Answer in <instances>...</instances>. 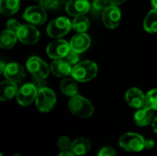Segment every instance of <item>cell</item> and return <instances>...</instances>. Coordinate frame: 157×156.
<instances>
[{"mask_svg": "<svg viewBox=\"0 0 157 156\" xmlns=\"http://www.w3.org/2000/svg\"><path fill=\"white\" fill-rule=\"evenodd\" d=\"M98 72V64L92 61H83L73 66L71 75L77 82L85 83L94 79Z\"/></svg>", "mask_w": 157, "mask_h": 156, "instance_id": "6da1fadb", "label": "cell"}, {"mask_svg": "<svg viewBox=\"0 0 157 156\" xmlns=\"http://www.w3.org/2000/svg\"><path fill=\"white\" fill-rule=\"evenodd\" d=\"M68 108L72 114L82 119L89 118L94 113L93 104L88 99L79 95L71 97Z\"/></svg>", "mask_w": 157, "mask_h": 156, "instance_id": "7a4b0ae2", "label": "cell"}, {"mask_svg": "<svg viewBox=\"0 0 157 156\" xmlns=\"http://www.w3.org/2000/svg\"><path fill=\"white\" fill-rule=\"evenodd\" d=\"M144 139L142 135L135 132H127L121 136L119 140L120 146L131 153H138L144 149Z\"/></svg>", "mask_w": 157, "mask_h": 156, "instance_id": "3957f363", "label": "cell"}, {"mask_svg": "<svg viewBox=\"0 0 157 156\" xmlns=\"http://www.w3.org/2000/svg\"><path fill=\"white\" fill-rule=\"evenodd\" d=\"M35 103L40 112H50L56 104V95L51 88L41 87L38 90Z\"/></svg>", "mask_w": 157, "mask_h": 156, "instance_id": "277c9868", "label": "cell"}, {"mask_svg": "<svg viewBox=\"0 0 157 156\" xmlns=\"http://www.w3.org/2000/svg\"><path fill=\"white\" fill-rule=\"evenodd\" d=\"M72 21L65 17H59L52 20L47 26V34L54 39H59L66 35L71 29Z\"/></svg>", "mask_w": 157, "mask_h": 156, "instance_id": "5b68a950", "label": "cell"}, {"mask_svg": "<svg viewBox=\"0 0 157 156\" xmlns=\"http://www.w3.org/2000/svg\"><path fill=\"white\" fill-rule=\"evenodd\" d=\"M28 71L32 74V76L37 80H43L48 77L51 70L50 66L37 56L30 57L26 63Z\"/></svg>", "mask_w": 157, "mask_h": 156, "instance_id": "8992f818", "label": "cell"}, {"mask_svg": "<svg viewBox=\"0 0 157 156\" xmlns=\"http://www.w3.org/2000/svg\"><path fill=\"white\" fill-rule=\"evenodd\" d=\"M17 39L20 42L26 45H33L40 40V31L32 24H24L17 31Z\"/></svg>", "mask_w": 157, "mask_h": 156, "instance_id": "52a82bcc", "label": "cell"}, {"mask_svg": "<svg viewBox=\"0 0 157 156\" xmlns=\"http://www.w3.org/2000/svg\"><path fill=\"white\" fill-rule=\"evenodd\" d=\"M23 18L34 26L42 25L47 20V12L40 6H31L25 10Z\"/></svg>", "mask_w": 157, "mask_h": 156, "instance_id": "ba28073f", "label": "cell"}, {"mask_svg": "<svg viewBox=\"0 0 157 156\" xmlns=\"http://www.w3.org/2000/svg\"><path fill=\"white\" fill-rule=\"evenodd\" d=\"M70 50H71L70 43H68L64 40L57 39L52 41L51 43H49L46 51L50 58L53 60H57V59H63L70 51Z\"/></svg>", "mask_w": 157, "mask_h": 156, "instance_id": "9c48e42d", "label": "cell"}, {"mask_svg": "<svg viewBox=\"0 0 157 156\" xmlns=\"http://www.w3.org/2000/svg\"><path fill=\"white\" fill-rule=\"evenodd\" d=\"M38 89L33 84H25L22 86L17 94V100L20 106L27 107L36 100Z\"/></svg>", "mask_w": 157, "mask_h": 156, "instance_id": "30bf717a", "label": "cell"}, {"mask_svg": "<svg viewBox=\"0 0 157 156\" xmlns=\"http://www.w3.org/2000/svg\"><path fill=\"white\" fill-rule=\"evenodd\" d=\"M121 11L118 6L110 5L102 12V21L108 29H115L120 25Z\"/></svg>", "mask_w": 157, "mask_h": 156, "instance_id": "8fae6325", "label": "cell"}, {"mask_svg": "<svg viewBox=\"0 0 157 156\" xmlns=\"http://www.w3.org/2000/svg\"><path fill=\"white\" fill-rule=\"evenodd\" d=\"M145 97L142 90L136 87L130 88L125 94V99L128 105L134 108H143L145 107Z\"/></svg>", "mask_w": 157, "mask_h": 156, "instance_id": "7c38bea8", "label": "cell"}, {"mask_svg": "<svg viewBox=\"0 0 157 156\" xmlns=\"http://www.w3.org/2000/svg\"><path fill=\"white\" fill-rule=\"evenodd\" d=\"M89 9L90 5L87 0H69L65 6L67 14L74 17L85 15Z\"/></svg>", "mask_w": 157, "mask_h": 156, "instance_id": "4fadbf2b", "label": "cell"}, {"mask_svg": "<svg viewBox=\"0 0 157 156\" xmlns=\"http://www.w3.org/2000/svg\"><path fill=\"white\" fill-rule=\"evenodd\" d=\"M3 74L6 80L14 83H19L22 79L25 78L26 72L20 64L17 63H10L6 65V69Z\"/></svg>", "mask_w": 157, "mask_h": 156, "instance_id": "5bb4252c", "label": "cell"}, {"mask_svg": "<svg viewBox=\"0 0 157 156\" xmlns=\"http://www.w3.org/2000/svg\"><path fill=\"white\" fill-rule=\"evenodd\" d=\"M70 47L71 50L75 51V52L82 53L85 51H86L91 44V39L88 34L86 32L84 33H78L73 36V38L70 40Z\"/></svg>", "mask_w": 157, "mask_h": 156, "instance_id": "9a60e30c", "label": "cell"}, {"mask_svg": "<svg viewBox=\"0 0 157 156\" xmlns=\"http://www.w3.org/2000/svg\"><path fill=\"white\" fill-rule=\"evenodd\" d=\"M73 66L69 64L64 59H57L52 62L50 64V70L52 74L57 77H65L71 74Z\"/></svg>", "mask_w": 157, "mask_h": 156, "instance_id": "2e32d148", "label": "cell"}, {"mask_svg": "<svg viewBox=\"0 0 157 156\" xmlns=\"http://www.w3.org/2000/svg\"><path fill=\"white\" fill-rule=\"evenodd\" d=\"M154 120V109L144 107L143 108H139L134 114V121L140 127L147 126L152 123Z\"/></svg>", "mask_w": 157, "mask_h": 156, "instance_id": "e0dca14e", "label": "cell"}, {"mask_svg": "<svg viewBox=\"0 0 157 156\" xmlns=\"http://www.w3.org/2000/svg\"><path fill=\"white\" fill-rule=\"evenodd\" d=\"M18 92L16 83L11 81H3L0 85V100L6 101L12 99L14 97H17Z\"/></svg>", "mask_w": 157, "mask_h": 156, "instance_id": "ac0fdd59", "label": "cell"}, {"mask_svg": "<svg viewBox=\"0 0 157 156\" xmlns=\"http://www.w3.org/2000/svg\"><path fill=\"white\" fill-rule=\"evenodd\" d=\"M91 149V143L86 138H77L72 143L71 151L76 156H82L89 153Z\"/></svg>", "mask_w": 157, "mask_h": 156, "instance_id": "d6986e66", "label": "cell"}, {"mask_svg": "<svg viewBox=\"0 0 157 156\" xmlns=\"http://www.w3.org/2000/svg\"><path fill=\"white\" fill-rule=\"evenodd\" d=\"M17 40V35L15 31L8 29H5L0 36V47L4 50H9L16 45Z\"/></svg>", "mask_w": 157, "mask_h": 156, "instance_id": "ffe728a7", "label": "cell"}, {"mask_svg": "<svg viewBox=\"0 0 157 156\" xmlns=\"http://www.w3.org/2000/svg\"><path fill=\"white\" fill-rule=\"evenodd\" d=\"M74 78H64L62 80L60 87L61 91L63 95L73 97L77 95L78 93V86Z\"/></svg>", "mask_w": 157, "mask_h": 156, "instance_id": "44dd1931", "label": "cell"}, {"mask_svg": "<svg viewBox=\"0 0 157 156\" xmlns=\"http://www.w3.org/2000/svg\"><path fill=\"white\" fill-rule=\"evenodd\" d=\"M20 6L19 0H1L0 12L3 16H11L18 11Z\"/></svg>", "mask_w": 157, "mask_h": 156, "instance_id": "7402d4cb", "label": "cell"}, {"mask_svg": "<svg viewBox=\"0 0 157 156\" xmlns=\"http://www.w3.org/2000/svg\"><path fill=\"white\" fill-rule=\"evenodd\" d=\"M144 29L146 32L154 34L157 32V9H152L144 20Z\"/></svg>", "mask_w": 157, "mask_h": 156, "instance_id": "603a6c76", "label": "cell"}, {"mask_svg": "<svg viewBox=\"0 0 157 156\" xmlns=\"http://www.w3.org/2000/svg\"><path fill=\"white\" fill-rule=\"evenodd\" d=\"M73 29L78 33H84L88 30L90 28V20L86 16H78L75 17L72 21Z\"/></svg>", "mask_w": 157, "mask_h": 156, "instance_id": "cb8c5ba5", "label": "cell"}, {"mask_svg": "<svg viewBox=\"0 0 157 156\" xmlns=\"http://www.w3.org/2000/svg\"><path fill=\"white\" fill-rule=\"evenodd\" d=\"M145 107L157 110V88L150 90L145 97Z\"/></svg>", "mask_w": 157, "mask_h": 156, "instance_id": "d4e9b609", "label": "cell"}, {"mask_svg": "<svg viewBox=\"0 0 157 156\" xmlns=\"http://www.w3.org/2000/svg\"><path fill=\"white\" fill-rule=\"evenodd\" d=\"M58 147L61 151L66 152V151H71L72 148V142L67 136H62L58 140Z\"/></svg>", "mask_w": 157, "mask_h": 156, "instance_id": "484cf974", "label": "cell"}, {"mask_svg": "<svg viewBox=\"0 0 157 156\" xmlns=\"http://www.w3.org/2000/svg\"><path fill=\"white\" fill-rule=\"evenodd\" d=\"M40 6L45 10L57 9L60 6V0H40Z\"/></svg>", "mask_w": 157, "mask_h": 156, "instance_id": "4316f807", "label": "cell"}, {"mask_svg": "<svg viewBox=\"0 0 157 156\" xmlns=\"http://www.w3.org/2000/svg\"><path fill=\"white\" fill-rule=\"evenodd\" d=\"M69 64H71L72 66H75V64H77L79 63V53L75 52L73 50H70V51L67 53V55L63 58Z\"/></svg>", "mask_w": 157, "mask_h": 156, "instance_id": "83f0119b", "label": "cell"}, {"mask_svg": "<svg viewBox=\"0 0 157 156\" xmlns=\"http://www.w3.org/2000/svg\"><path fill=\"white\" fill-rule=\"evenodd\" d=\"M109 0H93V8L97 12L104 11L108 6H109Z\"/></svg>", "mask_w": 157, "mask_h": 156, "instance_id": "f1b7e54d", "label": "cell"}, {"mask_svg": "<svg viewBox=\"0 0 157 156\" xmlns=\"http://www.w3.org/2000/svg\"><path fill=\"white\" fill-rule=\"evenodd\" d=\"M21 25H22V24H20L17 19H14V18L9 19V20L6 22V27H7V29H10V30L15 31L16 33H17V29L20 28V26H21Z\"/></svg>", "mask_w": 157, "mask_h": 156, "instance_id": "f546056e", "label": "cell"}, {"mask_svg": "<svg viewBox=\"0 0 157 156\" xmlns=\"http://www.w3.org/2000/svg\"><path fill=\"white\" fill-rule=\"evenodd\" d=\"M98 156H116V153H115L114 149H112L110 147H103L98 152Z\"/></svg>", "mask_w": 157, "mask_h": 156, "instance_id": "4dcf8cb0", "label": "cell"}, {"mask_svg": "<svg viewBox=\"0 0 157 156\" xmlns=\"http://www.w3.org/2000/svg\"><path fill=\"white\" fill-rule=\"evenodd\" d=\"M155 143L154 140H151V139H147L144 141V148L145 149H152L154 146H155Z\"/></svg>", "mask_w": 157, "mask_h": 156, "instance_id": "1f68e13d", "label": "cell"}, {"mask_svg": "<svg viewBox=\"0 0 157 156\" xmlns=\"http://www.w3.org/2000/svg\"><path fill=\"white\" fill-rule=\"evenodd\" d=\"M127 0H109V5H113V6H120L123 3H125Z\"/></svg>", "mask_w": 157, "mask_h": 156, "instance_id": "d6a6232c", "label": "cell"}, {"mask_svg": "<svg viewBox=\"0 0 157 156\" xmlns=\"http://www.w3.org/2000/svg\"><path fill=\"white\" fill-rule=\"evenodd\" d=\"M57 156H76L72 151H66V152H62L59 155Z\"/></svg>", "mask_w": 157, "mask_h": 156, "instance_id": "836d02e7", "label": "cell"}, {"mask_svg": "<svg viewBox=\"0 0 157 156\" xmlns=\"http://www.w3.org/2000/svg\"><path fill=\"white\" fill-rule=\"evenodd\" d=\"M152 128H153V131L157 133V116L152 121Z\"/></svg>", "mask_w": 157, "mask_h": 156, "instance_id": "e575fe53", "label": "cell"}, {"mask_svg": "<svg viewBox=\"0 0 157 156\" xmlns=\"http://www.w3.org/2000/svg\"><path fill=\"white\" fill-rule=\"evenodd\" d=\"M5 69H6V65L4 63V62H1V63H0V73L1 74H4Z\"/></svg>", "mask_w": 157, "mask_h": 156, "instance_id": "d590c367", "label": "cell"}, {"mask_svg": "<svg viewBox=\"0 0 157 156\" xmlns=\"http://www.w3.org/2000/svg\"><path fill=\"white\" fill-rule=\"evenodd\" d=\"M151 5L154 9H157V0H151Z\"/></svg>", "mask_w": 157, "mask_h": 156, "instance_id": "8d00e7d4", "label": "cell"}, {"mask_svg": "<svg viewBox=\"0 0 157 156\" xmlns=\"http://www.w3.org/2000/svg\"><path fill=\"white\" fill-rule=\"evenodd\" d=\"M13 156H21L20 154H15V155H13Z\"/></svg>", "mask_w": 157, "mask_h": 156, "instance_id": "74e56055", "label": "cell"}, {"mask_svg": "<svg viewBox=\"0 0 157 156\" xmlns=\"http://www.w3.org/2000/svg\"><path fill=\"white\" fill-rule=\"evenodd\" d=\"M0 156H4V155H3V154H0Z\"/></svg>", "mask_w": 157, "mask_h": 156, "instance_id": "f35d334b", "label": "cell"}, {"mask_svg": "<svg viewBox=\"0 0 157 156\" xmlns=\"http://www.w3.org/2000/svg\"><path fill=\"white\" fill-rule=\"evenodd\" d=\"M34 1H39V0H34Z\"/></svg>", "mask_w": 157, "mask_h": 156, "instance_id": "ab89813d", "label": "cell"}]
</instances>
